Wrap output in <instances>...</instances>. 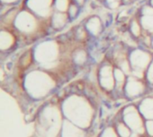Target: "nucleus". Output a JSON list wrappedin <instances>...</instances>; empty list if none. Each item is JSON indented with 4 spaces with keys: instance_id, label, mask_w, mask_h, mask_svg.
<instances>
[{
    "instance_id": "nucleus-12",
    "label": "nucleus",
    "mask_w": 153,
    "mask_h": 137,
    "mask_svg": "<svg viewBox=\"0 0 153 137\" xmlns=\"http://www.w3.org/2000/svg\"><path fill=\"white\" fill-rule=\"evenodd\" d=\"M16 43L15 35L8 30H2L0 33V48L2 51L8 50Z\"/></svg>"
},
{
    "instance_id": "nucleus-9",
    "label": "nucleus",
    "mask_w": 153,
    "mask_h": 137,
    "mask_svg": "<svg viewBox=\"0 0 153 137\" xmlns=\"http://www.w3.org/2000/svg\"><path fill=\"white\" fill-rule=\"evenodd\" d=\"M84 26L89 34L93 36H98L103 31V23L99 16L94 15L87 19Z\"/></svg>"
},
{
    "instance_id": "nucleus-22",
    "label": "nucleus",
    "mask_w": 153,
    "mask_h": 137,
    "mask_svg": "<svg viewBox=\"0 0 153 137\" xmlns=\"http://www.w3.org/2000/svg\"><path fill=\"white\" fill-rule=\"evenodd\" d=\"M103 137H116V133L113 129H107L105 132Z\"/></svg>"
},
{
    "instance_id": "nucleus-15",
    "label": "nucleus",
    "mask_w": 153,
    "mask_h": 137,
    "mask_svg": "<svg viewBox=\"0 0 153 137\" xmlns=\"http://www.w3.org/2000/svg\"><path fill=\"white\" fill-rule=\"evenodd\" d=\"M143 115L147 117H153V99H147L141 106Z\"/></svg>"
},
{
    "instance_id": "nucleus-19",
    "label": "nucleus",
    "mask_w": 153,
    "mask_h": 137,
    "mask_svg": "<svg viewBox=\"0 0 153 137\" xmlns=\"http://www.w3.org/2000/svg\"><path fill=\"white\" fill-rule=\"evenodd\" d=\"M118 133L122 137H130L131 135V131L128 126L123 125V123L119 124L118 125Z\"/></svg>"
},
{
    "instance_id": "nucleus-21",
    "label": "nucleus",
    "mask_w": 153,
    "mask_h": 137,
    "mask_svg": "<svg viewBox=\"0 0 153 137\" xmlns=\"http://www.w3.org/2000/svg\"><path fill=\"white\" fill-rule=\"evenodd\" d=\"M147 79L150 84H153V59L149 64L147 71Z\"/></svg>"
},
{
    "instance_id": "nucleus-6",
    "label": "nucleus",
    "mask_w": 153,
    "mask_h": 137,
    "mask_svg": "<svg viewBox=\"0 0 153 137\" xmlns=\"http://www.w3.org/2000/svg\"><path fill=\"white\" fill-rule=\"evenodd\" d=\"M114 70L111 65H104L101 67L99 72V80L101 85L106 90H112L114 86H116Z\"/></svg>"
},
{
    "instance_id": "nucleus-20",
    "label": "nucleus",
    "mask_w": 153,
    "mask_h": 137,
    "mask_svg": "<svg viewBox=\"0 0 153 137\" xmlns=\"http://www.w3.org/2000/svg\"><path fill=\"white\" fill-rule=\"evenodd\" d=\"M122 3H123L122 0H106L107 7L110 9H116V8H118L121 6Z\"/></svg>"
},
{
    "instance_id": "nucleus-8",
    "label": "nucleus",
    "mask_w": 153,
    "mask_h": 137,
    "mask_svg": "<svg viewBox=\"0 0 153 137\" xmlns=\"http://www.w3.org/2000/svg\"><path fill=\"white\" fill-rule=\"evenodd\" d=\"M129 112L125 113V121L134 131L141 132L143 131V124L139 116V113L134 108H128Z\"/></svg>"
},
{
    "instance_id": "nucleus-1",
    "label": "nucleus",
    "mask_w": 153,
    "mask_h": 137,
    "mask_svg": "<svg viewBox=\"0 0 153 137\" xmlns=\"http://www.w3.org/2000/svg\"><path fill=\"white\" fill-rule=\"evenodd\" d=\"M38 18L39 17L35 15L33 12L25 8L19 11L13 26L17 32L25 35H31L38 32Z\"/></svg>"
},
{
    "instance_id": "nucleus-13",
    "label": "nucleus",
    "mask_w": 153,
    "mask_h": 137,
    "mask_svg": "<svg viewBox=\"0 0 153 137\" xmlns=\"http://www.w3.org/2000/svg\"><path fill=\"white\" fill-rule=\"evenodd\" d=\"M129 29H130V33L131 35L133 37V38H140L142 33H143V28L140 24V19H137V18H134L131 21V23H130V26H129Z\"/></svg>"
},
{
    "instance_id": "nucleus-24",
    "label": "nucleus",
    "mask_w": 153,
    "mask_h": 137,
    "mask_svg": "<svg viewBox=\"0 0 153 137\" xmlns=\"http://www.w3.org/2000/svg\"><path fill=\"white\" fill-rule=\"evenodd\" d=\"M147 129H148L149 134L153 135V121H149L147 123Z\"/></svg>"
},
{
    "instance_id": "nucleus-10",
    "label": "nucleus",
    "mask_w": 153,
    "mask_h": 137,
    "mask_svg": "<svg viewBox=\"0 0 153 137\" xmlns=\"http://www.w3.org/2000/svg\"><path fill=\"white\" fill-rule=\"evenodd\" d=\"M68 19L69 17H68V13H60V12L55 11L52 14L51 17L50 18V23L53 29L60 30L66 26Z\"/></svg>"
},
{
    "instance_id": "nucleus-27",
    "label": "nucleus",
    "mask_w": 153,
    "mask_h": 137,
    "mask_svg": "<svg viewBox=\"0 0 153 137\" xmlns=\"http://www.w3.org/2000/svg\"><path fill=\"white\" fill-rule=\"evenodd\" d=\"M150 46H151V47L153 48V38L151 39V45H150Z\"/></svg>"
},
{
    "instance_id": "nucleus-25",
    "label": "nucleus",
    "mask_w": 153,
    "mask_h": 137,
    "mask_svg": "<svg viewBox=\"0 0 153 137\" xmlns=\"http://www.w3.org/2000/svg\"><path fill=\"white\" fill-rule=\"evenodd\" d=\"M74 3L76 4L79 7H83L86 3V0H74Z\"/></svg>"
},
{
    "instance_id": "nucleus-11",
    "label": "nucleus",
    "mask_w": 153,
    "mask_h": 137,
    "mask_svg": "<svg viewBox=\"0 0 153 137\" xmlns=\"http://www.w3.org/2000/svg\"><path fill=\"white\" fill-rule=\"evenodd\" d=\"M144 91V85L140 81V79L136 77L129 78L126 84V92L130 96H137Z\"/></svg>"
},
{
    "instance_id": "nucleus-3",
    "label": "nucleus",
    "mask_w": 153,
    "mask_h": 137,
    "mask_svg": "<svg viewBox=\"0 0 153 137\" xmlns=\"http://www.w3.org/2000/svg\"><path fill=\"white\" fill-rule=\"evenodd\" d=\"M26 81V83L28 84V87H30L33 93L37 92V93H41L43 95L47 93L50 89H51V86L53 84L51 77L46 73L41 71L32 72L27 76Z\"/></svg>"
},
{
    "instance_id": "nucleus-17",
    "label": "nucleus",
    "mask_w": 153,
    "mask_h": 137,
    "mask_svg": "<svg viewBox=\"0 0 153 137\" xmlns=\"http://www.w3.org/2000/svg\"><path fill=\"white\" fill-rule=\"evenodd\" d=\"M73 59L76 64H83L87 61V52L83 49H78L73 54Z\"/></svg>"
},
{
    "instance_id": "nucleus-18",
    "label": "nucleus",
    "mask_w": 153,
    "mask_h": 137,
    "mask_svg": "<svg viewBox=\"0 0 153 137\" xmlns=\"http://www.w3.org/2000/svg\"><path fill=\"white\" fill-rule=\"evenodd\" d=\"M79 7L75 3H71L69 8H68V17L70 19H75L76 16L79 15Z\"/></svg>"
},
{
    "instance_id": "nucleus-4",
    "label": "nucleus",
    "mask_w": 153,
    "mask_h": 137,
    "mask_svg": "<svg viewBox=\"0 0 153 137\" xmlns=\"http://www.w3.org/2000/svg\"><path fill=\"white\" fill-rule=\"evenodd\" d=\"M55 0H27L26 7L42 19H50L52 15Z\"/></svg>"
},
{
    "instance_id": "nucleus-16",
    "label": "nucleus",
    "mask_w": 153,
    "mask_h": 137,
    "mask_svg": "<svg viewBox=\"0 0 153 137\" xmlns=\"http://www.w3.org/2000/svg\"><path fill=\"white\" fill-rule=\"evenodd\" d=\"M114 75L116 86L123 87L124 83H125V80H126V77H125L126 74L121 69L120 67H116V68H114Z\"/></svg>"
},
{
    "instance_id": "nucleus-2",
    "label": "nucleus",
    "mask_w": 153,
    "mask_h": 137,
    "mask_svg": "<svg viewBox=\"0 0 153 137\" xmlns=\"http://www.w3.org/2000/svg\"><path fill=\"white\" fill-rule=\"evenodd\" d=\"M59 44L55 40H47L35 48L34 56L42 64H52L59 57Z\"/></svg>"
},
{
    "instance_id": "nucleus-7",
    "label": "nucleus",
    "mask_w": 153,
    "mask_h": 137,
    "mask_svg": "<svg viewBox=\"0 0 153 137\" xmlns=\"http://www.w3.org/2000/svg\"><path fill=\"white\" fill-rule=\"evenodd\" d=\"M140 22L143 31L149 33L153 32V7L149 4L142 7Z\"/></svg>"
},
{
    "instance_id": "nucleus-14",
    "label": "nucleus",
    "mask_w": 153,
    "mask_h": 137,
    "mask_svg": "<svg viewBox=\"0 0 153 137\" xmlns=\"http://www.w3.org/2000/svg\"><path fill=\"white\" fill-rule=\"evenodd\" d=\"M70 5H71V3L69 0H55L54 7L57 12L68 13Z\"/></svg>"
},
{
    "instance_id": "nucleus-23",
    "label": "nucleus",
    "mask_w": 153,
    "mask_h": 137,
    "mask_svg": "<svg viewBox=\"0 0 153 137\" xmlns=\"http://www.w3.org/2000/svg\"><path fill=\"white\" fill-rule=\"evenodd\" d=\"M20 1V0H1L2 5H8V6H12L14 4H16Z\"/></svg>"
},
{
    "instance_id": "nucleus-5",
    "label": "nucleus",
    "mask_w": 153,
    "mask_h": 137,
    "mask_svg": "<svg viewBox=\"0 0 153 137\" xmlns=\"http://www.w3.org/2000/svg\"><path fill=\"white\" fill-rule=\"evenodd\" d=\"M129 60L132 70L144 71L152 61L150 54L142 49H134L129 55Z\"/></svg>"
},
{
    "instance_id": "nucleus-26",
    "label": "nucleus",
    "mask_w": 153,
    "mask_h": 137,
    "mask_svg": "<svg viewBox=\"0 0 153 137\" xmlns=\"http://www.w3.org/2000/svg\"><path fill=\"white\" fill-rule=\"evenodd\" d=\"M149 5L153 7V0H149Z\"/></svg>"
}]
</instances>
